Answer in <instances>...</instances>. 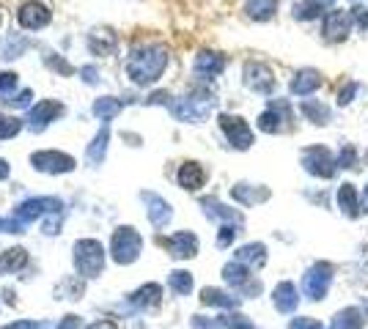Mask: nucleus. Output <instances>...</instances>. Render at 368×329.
I'll use <instances>...</instances> for the list:
<instances>
[{
  "label": "nucleus",
  "mask_w": 368,
  "mask_h": 329,
  "mask_svg": "<svg viewBox=\"0 0 368 329\" xmlns=\"http://www.w3.org/2000/svg\"><path fill=\"white\" fill-rule=\"evenodd\" d=\"M168 66V52L165 47H141L129 55L126 61V74L138 85H151Z\"/></svg>",
  "instance_id": "obj_1"
},
{
  "label": "nucleus",
  "mask_w": 368,
  "mask_h": 329,
  "mask_svg": "<svg viewBox=\"0 0 368 329\" xmlns=\"http://www.w3.org/2000/svg\"><path fill=\"white\" fill-rule=\"evenodd\" d=\"M171 110H173V116H176L179 121L198 123V121H204L206 116L215 110V96L206 94V91H198V94L182 96L176 104H171Z\"/></svg>",
  "instance_id": "obj_2"
},
{
  "label": "nucleus",
  "mask_w": 368,
  "mask_h": 329,
  "mask_svg": "<svg viewBox=\"0 0 368 329\" xmlns=\"http://www.w3.org/2000/svg\"><path fill=\"white\" fill-rule=\"evenodd\" d=\"M102 264H104V252L99 242H94V239H82L75 245V267L80 272L82 277H94V274H99L102 272Z\"/></svg>",
  "instance_id": "obj_3"
},
{
  "label": "nucleus",
  "mask_w": 368,
  "mask_h": 329,
  "mask_svg": "<svg viewBox=\"0 0 368 329\" xmlns=\"http://www.w3.org/2000/svg\"><path fill=\"white\" fill-rule=\"evenodd\" d=\"M303 167H305L310 176H319V179H332L335 176V160L325 145H310L303 151Z\"/></svg>",
  "instance_id": "obj_4"
},
{
  "label": "nucleus",
  "mask_w": 368,
  "mask_h": 329,
  "mask_svg": "<svg viewBox=\"0 0 368 329\" xmlns=\"http://www.w3.org/2000/svg\"><path fill=\"white\" fill-rule=\"evenodd\" d=\"M330 283H332V267L330 264H316L305 272L303 277V294H305L310 302H319L325 299Z\"/></svg>",
  "instance_id": "obj_5"
},
{
  "label": "nucleus",
  "mask_w": 368,
  "mask_h": 329,
  "mask_svg": "<svg viewBox=\"0 0 368 329\" xmlns=\"http://www.w3.org/2000/svg\"><path fill=\"white\" fill-rule=\"evenodd\" d=\"M141 247L144 242H141L138 230H132V228H119L113 233V258L119 264H132L141 255Z\"/></svg>",
  "instance_id": "obj_6"
},
{
  "label": "nucleus",
  "mask_w": 368,
  "mask_h": 329,
  "mask_svg": "<svg viewBox=\"0 0 368 329\" xmlns=\"http://www.w3.org/2000/svg\"><path fill=\"white\" fill-rule=\"evenodd\" d=\"M291 126V107H288L286 99H278L266 107L259 118V129L266 132V135H278V132H286Z\"/></svg>",
  "instance_id": "obj_7"
},
{
  "label": "nucleus",
  "mask_w": 368,
  "mask_h": 329,
  "mask_svg": "<svg viewBox=\"0 0 368 329\" xmlns=\"http://www.w3.org/2000/svg\"><path fill=\"white\" fill-rule=\"evenodd\" d=\"M31 164L41 173H69L75 170V160L61 151H36L31 157Z\"/></svg>",
  "instance_id": "obj_8"
},
{
  "label": "nucleus",
  "mask_w": 368,
  "mask_h": 329,
  "mask_svg": "<svg viewBox=\"0 0 368 329\" xmlns=\"http://www.w3.org/2000/svg\"><path fill=\"white\" fill-rule=\"evenodd\" d=\"M220 126H223V132L228 135V143L234 145V148L245 151V148L253 145V132H250V126L242 118H237V116H220Z\"/></svg>",
  "instance_id": "obj_9"
},
{
  "label": "nucleus",
  "mask_w": 368,
  "mask_h": 329,
  "mask_svg": "<svg viewBox=\"0 0 368 329\" xmlns=\"http://www.w3.org/2000/svg\"><path fill=\"white\" fill-rule=\"evenodd\" d=\"M245 85L250 91H256V94H269L275 88V77H272L269 66L250 61L245 66Z\"/></svg>",
  "instance_id": "obj_10"
},
{
  "label": "nucleus",
  "mask_w": 368,
  "mask_h": 329,
  "mask_svg": "<svg viewBox=\"0 0 368 329\" xmlns=\"http://www.w3.org/2000/svg\"><path fill=\"white\" fill-rule=\"evenodd\" d=\"M58 116H63V104L61 102H39L31 113H28V126L33 132H41L50 121H55Z\"/></svg>",
  "instance_id": "obj_11"
},
{
  "label": "nucleus",
  "mask_w": 368,
  "mask_h": 329,
  "mask_svg": "<svg viewBox=\"0 0 368 329\" xmlns=\"http://www.w3.org/2000/svg\"><path fill=\"white\" fill-rule=\"evenodd\" d=\"M163 245L173 258H193V255L198 252V239H195L190 230H179V233H173L171 239H165Z\"/></svg>",
  "instance_id": "obj_12"
},
{
  "label": "nucleus",
  "mask_w": 368,
  "mask_h": 329,
  "mask_svg": "<svg viewBox=\"0 0 368 329\" xmlns=\"http://www.w3.org/2000/svg\"><path fill=\"white\" fill-rule=\"evenodd\" d=\"M349 25H352V20H349L347 11H341V9L328 11V14H325V39L344 41L349 33Z\"/></svg>",
  "instance_id": "obj_13"
},
{
  "label": "nucleus",
  "mask_w": 368,
  "mask_h": 329,
  "mask_svg": "<svg viewBox=\"0 0 368 329\" xmlns=\"http://www.w3.org/2000/svg\"><path fill=\"white\" fill-rule=\"evenodd\" d=\"M50 20H53V14H50V9L41 6V3H25L20 9V25L25 30H39V28H44Z\"/></svg>",
  "instance_id": "obj_14"
},
{
  "label": "nucleus",
  "mask_w": 368,
  "mask_h": 329,
  "mask_svg": "<svg viewBox=\"0 0 368 329\" xmlns=\"http://www.w3.org/2000/svg\"><path fill=\"white\" fill-rule=\"evenodd\" d=\"M195 77H201V80H212V77H217L220 72L225 69V58L220 52H201L198 58H195Z\"/></svg>",
  "instance_id": "obj_15"
},
{
  "label": "nucleus",
  "mask_w": 368,
  "mask_h": 329,
  "mask_svg": "<svg viewBox=\"0 0 368 329\" xmlns=\"http://www.w3.org/2000/svg\"><path fill=\"white\" fill-rule=\"evenodd\" d=\"M144 201L146 206H148V220H151V225L165 228L171 223V206L165 203L163 198H157V195H151V192H144Z\"/></svg>",
  "instance_id": "obj_16"
},
{
  "label": "nucleus",
  "mask_w": 368,
  "mask_h": 329,
  "mask_svg": "<svg viewBox=\"0 0 368 329\" xmlns=\"http://www.w3.org/2000/svg\"><path fill=\"white\" fill-rule=\"evenodd\" d=\"M201 206H204V211L209 214V217H215V220H225L228 225L242 228V214H239V211H234V208H228V206H223L220 201L206 198V201H201Z\"/></svg>",
  "instance_id": "obj_17"
},
{
  "label": "nucleus",
  "mask_w": 368,
  "mask_h": 329,
  "mask_svg": "<svg viewBox=\"0 0 368 329\" xmlns=\"http://www.w3.org/2000/svg\"><path fill=\"white\" fill-rule=\"evenodd\" d=\"M88 47H91L97 55H113V52H116V47H119V39H116V33H113V30L99 28V30H94V33L88 36Z\"/></svg>",
  "instance_id": "obj_18"
},
{
  "label": "nucleus",
  "mask_w": 368,
  "mask_h": 329,
  "mask_svg": "<svg viewBox=\"0 0 368 329\" xmlns=\"http://www.w3.org/2000/svg\"><path fill=\"white\" fill-rule=\"evenodd\" d=\"M206 182V170L201 167L198 162H184L179 167V184L184 189H190V192H195V189H201Z\"/></svg>",
  "instance_id": "obj_19"
},
{
  "label": "nucleus",
  "mask_w": 368,
  "mask_h": 329,
  "mask_svg": "<svg viewBox=\"0 0 368 329\" xmlns=\"http://www.w3.org/2000/svg\"><path fill=\"white\" fill-rule=\"evenodd\" d=\"M319 85H322V74H319L316 69H303V72L291 80V94L308 96V94H313Z\"/></svg>",
  "instance_id": "obj_20"
},
{
  "label": "nucleus",
  "mask_w": 368,
  "mask_h": 329,
  "mask_svg": "<svg viewBox=\"0 0 368 329\" xmlns=\"http://www.w3.org/2000/svg\"><path fill=\"white\" fill-rule=\"evenodd\" d=\"M272 299H275V308L281 310V313H291V310L297 308V302H300L294 283H281V286L275 288Z\"/></svg>",
  "instance_id": "obj_21"
},
{
  "label": "nucleus",
  "mask_w": 368,
  "mask_h": 329,
  "mask_svg": "<svg viewBox=\"0 0 368 329\" xmlns=\"http://www.w3.org/2000/svg\"><path fill=\"white\" fill-rule=\"evenodd\" d=\"M223 277H225V283H228V286H234V288L250 286V272H247V267H245V264H239V261H234V264H225ZM256 286H259V283H256ZM256 286H253V288H256Z\"/></svg>",
  "instance_id": "obj_22"
},
{
  "label": "nucleus",
  "mask_w": 368,
  "mask_h": 329,
  "mask_svg": "<svg viewBox=\"0 0 368 329\" xmlns=\"http://www.w3.org/2000/svg\"><path fill=\"white\" fill-rule=\"evenodd\" d=\"M124 104L119 99H113V96H102V99H97L94 102V116L99 118L102 123H110L119 113H121Z\"/></svg>",
  "instance_id": "obj_23"
},
{
  "label": "nucleus",
  "mask_w": 368,
  "mask_h": 329,
  "mask_svg": "<svg viewBox=\"0 0 368 329\" xmlns=\"http://www.w3.org/2000/svg\"><path fill=\"white\" fill-rule=\"evenodd\" d=\"M338 206L347 217H357L360 214V201H357V192H355V184H344L338 189Z\"/></svg>",
  "instance_id": "obj_24"
},
{
  "label": "nucleus",
  "mask_w": 368,
  "mask_h": 329,
  "mask_svg": "<svg viewBox=\"0 0 368 329\" xmlns=\"http://www.w3.org/2000/svg\"><path fill=\"white\" fill-rule=\"evenodd\" d=\"M237 261L245 267H264L266 261V247L264 245H245L237 250Z\"/></svg>",
  "instance_id": "obj_25"
},
{
  "label": "nucleus",
  "mask_w": 368,
  "mask_h": 329,
  "mask_svg": "<svg viewBox=\"0 0 368 329\" xmlns=\"http://www.w3.org/2000/svg\"><path fill=\"white\" fill-rule=\"evenodd\" d=\"M107 140H110V129H107V123H102V129H99V135L91 140L88 145V151H85V157H88V162L91 164H99L104 160V148H107Z\"/></svg>",
  "instance_id": "obj_26"
},
{
  "label": "nucleus",
  "mask_w": 368,
  "mask_h": 329,
  "mask_svg": "<svg viewBox=\"0 0 368 329\" xmlns=\"http://www.w3.org/2000/svg\"><path fill=\"white\" fill-rule=\"evenodd\" d=\"M231 195H234L239 203L253 206V203L266 201V198H269V189H253V186H247V184H237L234 189H231Z\"/></svg>",
  "instance_id": "obj_27"
},
{
  "label": "nucleus",
  "mask_w": 368,
  "mask_h": 329,
  "mask_svg": "<svg viewBox=\"0 0 368 329\" xmlns=\"http://www.w3.org/2000/svg\"><path fill=\"white\" fill-rule=\"evenodd\" d=\"M330 329H363V313L357 308L341 310V313L332 318V327Z\"/></svg>",
  "instance_id": "obj_28"
},
{
  "label": "nucleus",
  "mask_w": 368,
  "mask_h": 329,
  "mask_svg": "<svg viewBox=\"0 0 368 329\" xmlns=\"http://www.w3.org/2000/svg\"><path fill=\"white\" fill-rule=\"evenodd\" d=\"M201 302L204 305H215V308H237L239 305L237 296H228V294L217 291V288H204L201 291Z\"/></svg>",
  "instance_id": "obj_29"
},
{
  "label": "nucleus",
  "mask_w": 368,
  "mask_h": 329,
  "mask_svg": "<svg viewBox=\"0 0 368 329\" xmlns=\"http://www.w3.org/2000/svg\"><path fill=\"white\" fill-rule=\"evenodd\" d=\"M247 14L253 17V20L264 22L269 20L272 14H275V9H278V0H247Z\"/></svg>",
  "instance_id": "obj_30"
},
{
  "label": "nucleus",
  "mask_w": 368,
  "mask_h": 329,
  "mask_svg": "<svg viewBox=\"0 0 368 329\" xmlns=\"http://www.w3.org/2000/svg\"><path fill=\"white\" fill-rule=\"evenodd\" d=\"M325 6H328V0H308V3H297V6H294V17H297V20H313V17H319V14L325 11Z\"/></svg>",
  "instance_id": "obj_31"
},
{
  "label": "nucleus",
  "mask_w": 368,
  "mask_h": 329,
  "mask_svg": "<svg viewBox=\"0 0 368 329\" xmlns=\"http://www.w3.org/2000/svg\"><path fill=\"white\" fill-rule=\"evenodd\" d=\"M25 261H28L25 250H22V247H14V250H6V252L0 255V269H3V272H14V269L25 267Z\"/></svg>",
  "instance_id": "obj_32"
},
{
  "label": "nucleus",
  "mask_w": 368,
  "mask_h": 329,
  "mask_svg": "<svg viewBox=\"0 0 368 329\" xmlns=\"http://www.w3.org/2000/svg\"><path fill=\"white\" fill-rule=\"evenodd\" d=\"M303 113L313 123H328L330 121V110L322 102H303Z\"/></svg>",
  "instance_id": "obj_33"
},
{
  "label": "nucleus",
  "mask_w": 368,
  "mask_h": 329,
  "mask_svg": "<svg viewBox=\"0 0 368 329\" xmlns=\"http://www.w3.org/2000/svg\"><path fill=\"white\" fill-rule=\"evenodd\" d=\"M160 296H163V288L160 286H144L141 291H135V302L138 305H157L160 302Z\"/></svg>",
  "instance_id": "obj_34"
},
{
  "label": "nucleus",
  "mask_w": 368,
  "mask_h": 329,
  "mask_svg": "<svg viewBox=\"0 0 368 329\" xmlns=\"http://www.w3.org/2000/svg\"><path fill=\"white\" fill-rule=\"evenodd\" d=\"M171 288L176 294H190L193 291V277L190 272H171Z\"/></svg>",
  "instance_id": "obj_35"
},
{
  "label": "nucleus",
  "mask_w": 368,
  "mask_h": 329,
  "mask_svg": "<svg viewBox=\"0 0 368 329\" xmlns=\"http://www.w3.org/2000/svg\"><path fill=\"white\" fill-rule=\"evenodd\" d=\"M20 129H22V123L17 121V118H11V116H0V140L14 138Z\"/></svg>",
  "instance_id": "obj_36"
},
{
  "label": "nucleus",
  "mask_w": 368,
  "mask_h": 329,
  "mask_svg": "<svg viewBox=\"0 0 368 329\" xmlns=\"http://www.w3.org/2000/svg\"><path fill=\"white\" fill-rule=\"evenodd\" d=\"M14 88H17V74L3 72V74H0V96H3V102L11 99V91H14Z\"/></svg>",
  "instance_id": "obj_37"
},
{
  "label": "nucleus",
  "mask_w": 368,
  "mask_h": 329,
  "mask_svg": "<svg viewBox=\"0 0 368 329\" xmlns=\"http://www.w3.org/2000/svg\"><path fill=\"white\" fill-rule=\"evenodd\" d=\"M220 324L225 329H253V324L247 321L245 316H239V313H231V316H223L220 318Z\"/></svg>",
  "instance_id": "obj_38"
},
{
  "label": "nucleus",
  "mask_w": 368,
  "mask_h": 329,
  "mask_svg": "<svg viewBox=\"0 0 368 329\" xmlns=\"http://www.w3.org/2000/svg\"><path fill=\"white\" fill-rule=\"evenodd\" d=\"M338 164L341 167H357V154H355V148L347 145V148H341V157H338Z\"/></svg>",
  "instance_id": "obj_39"
},
{
  "label": "nucleus",
  "mask_w": 368,
  "mask_h": 329,
  "mask_svg": "<svg viewBox=\"0 0 368 329\" xmlns=\"http://www.w3.org/2000/svg\"><path fill=\"white\" fill-rule=\"evenodd\" d=\"M31 99H33V91H31V88H25V91H20L17 96H11L9 104H11V107H31Z\"/></svg>",
  "instance_id": "obj_40"
},
{
  "label": "nucleus",
  "mask_w": 368,
  "mask_h": 329,
  "mask_svg": "<svg viewBox=\"0 0 368 329\" xmlns=\"http://www.w3.org/2000/svg\"><path fill=\"white\" fill-rule=\"evenodd\" d=\"M237 233H239V230H237V225H223V228H220V239H217V245H220V247L231 245Z\"/></svg>",
  "instance_id": "obj_41"
},
{
  "label": "nucleus",
  "mask_w": 368,
  "mask_h": 329,
  "mask_svg": "<svg viewBox=\"0 0 368 329\" xmlns=\"http://www.w3.org/2000/svg\"><path fill=\"white\" fill-rule=\"evenodd\" d=\"M291 329H325L319 321H313V318H294L291 321Z\"/></svg>",
  "instance_id": "obj_42"
},
{
  "label": "nucleus",
  "mask_w": 368,
  "mask_h": 329,
  "mask_svg": "<svg viewBox=\"0 0 368 329\" xmlns=\"http://www.w3.org/2000/svg\"><path fill=\"white\" fill-rule=\"evenodd\" d=\"M352 14H355V20H357L360 28H368V9H363V6H355V9H352Z\"/></svg>",
  "instance_id": "obj_43"
},
{
  "label": "nucleus",
  "mask_w": 368,
  "mask_h": 329,
  "mask_svg": "<svg viewBox=\"0 0 368 329\" xmlns=\"http://www.w3.org/2000/svg\"><path fill=\"white\" fill-rule=\"evenodd\" d=\"M80 74H82V80L85 82H99V72H97L94 66H82Z\"/></svg>",
  "instance_id": "obj_44"
},
{
  "label": "nucleus",
  "mask_w": 368,
  "mask_h": 329,
  "mask_svg": "<svg viewBox=\"0 0 368 329\" xmlns=\"http://www.w3.org/2000/svg\"><path fill=\"white\" fill-rule=\"evenodd\" d=\"M355 91H357V85H355V82H352V85H347V88L341 91V96H338V104H349V102H352Z\"/></svg>",
  "instance_id": "obj_45"
},
{
  "label": "nucleus",
  "mask_w": 368,
  "mask_h": 329,
  "mask_svg": "<svg viewBox=\"0 0 368 329\" xmlns=\"http://www.w3.org/2000/svg\"><path fill=\"white\" fill-rule=\"evenodd\" d=\"M6 176H9V162L0 160V179H6Z\"/></svg>",
  "instance_id": "obj_46"
},
{
  "label": "nucleus",
  "mask_w": 368,
  "mask_h": 329,
  "mask_svg": "<svg viewBox=\"0 0 368 329\" xmlns=\"http://www.w3.org/2000/svg\"><path fill=\"white\" fill-rule=\"evenodd\" d=\"M360 211L368 214V186H366V192H363V201H360Z\"/></svg>",
  "instance_id": "obj_47"
},
{
  "label": "nucleus",
  "mask_w": 368,
  "mask_h": 329,
  "mask_svg": "<svg viewBox=\"0 0 368 329\" xmlns=\"http://www.w3.org/2000/svg\"><path fill=\"white\" fill-rule=\"evenodd\" d=\"M91 329H116V327H113V324H110V321H99V324H97V327H91Z\"/></svg>",
  "instance_id": "obj_48"
},
{
  "label": "nucleus",
  "mask_w": 368,
  "mask_h": 329,
  "mask_svg": "<svg viewBox=\"0 0 368 329\" xmlns=\"http://www.w3.org/2000/svg\"><path fill=\"white\" fill-rule=\"evenodd\" d=\"M366 310H368V299H366Z\"/></svg>",
  "instance_id": "obj_49"
}]
</instances>
